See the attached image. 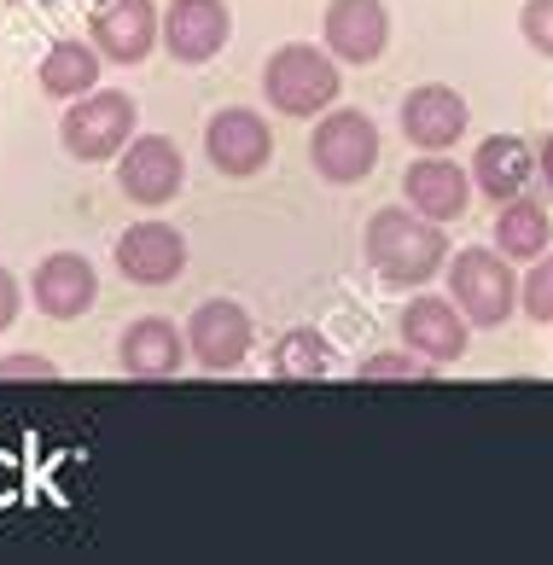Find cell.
Instances as JSON below:
<instances>
[{
	"instance_id": "4316f807",
	"label": "cell",
	"mask_w": 553,
	"mask_h": 565,
	"mask_svg": "<svg viewBox=\"0 0 553 565\" xmlns=\"http://www.w3.org/2000/svg\"><path fill=\"white\" fill-rule=\"evenodd\" d=\"M536 170H542V181L553 186V135L542 140V152H536Z\"/></svg>"
},
{
	"instance_id": "5bb4252c",
	"label": "cell",
	"mask_w": 553,
	"mask_h": 565,
	"mask_svg": "<svg viewBox=\"0 0 553 565\" xmlns=\"http://www.w3.org/2000/svg\"><path fill=\"white\" fill-rule=\"evenodd\" d=\"M321 35L332 58H344V65H379V53L391 41V12L385 0H332Z\"/></svg>"
},
{
	"instance_id": "5b68a950",
	"label": "cell",
	"mask_w": 553,
	"mask_h": 565,
	"mask_svg": "<svg viewBox=\"0 0 553 565\" xmlns=\"http://www.w3.org/2000/svg\"><path fill=\"white\" fill-rule=\"evenodd\" d=\"M309 163H315V175L332 181V186H355L361 175H373V163H379V129H373V117H361V111H327L321 122H315Z\"/></svg>"
},
{
	"instance_id": "30bf717a",
	"label": "cell",
	"mask_w": 553,
	"mask_h": 565,
	"mask_svg": "<svg viewBox=\"0 0 553 565\" xmlns=\"http://www.w3.org/2000/svg\"><path fill=\"white\" fill-rule=\"evenodd\" d=\"M204 152L210 163H216L222 175L233 181H245V175H257L268 170V158H274V135H268V122L257 111H245V106H227L204 122Z\"/></svg>"
},
{
	"instance_id": "d6986e66",
	"label": "cell",
	"mask_w": 553,
	"mask_h": 565,
	"mask_svg": "<svg viewBox=\"0 0 553 565\" xmlns=\"http://www.w3.org/2000/svg\"><path fill=\"white\" fill-rule=\"evenodd\" d=\"M99 65H105V53L94 41H53L47 58L35 65V82H41V94H53V99H82V94L99 88Z\"/></svg>"
},
{
	"instance_id": "7a4b0ae2",
	"label": "cell",
	"mask_w": 553,
	"mask_h": 565,
	"mask_svg": "<svg viewBox=\"0 0 553 565\" xmlns=\"http://www.w3.org/2000/svg\"><path fill=\"white\" fill-rule=\"evenodd\" d=\"M263 94L280 117H315L338 99V65L309 41H286L263 65Z\"/></svg>"
},
{
	"instance_id": "277c9868",
	"label": "cell",
	"mask_w": 553,
	"mask_h": 565,
	"mask_svg": "<svg viewBox=\"0 0 553 565\" xmlns=\"http://www.w3.org/2000/svg\"><path fill=\"white\" fill-rule=\"evenodd\" d=\"M449 298L466 309L472 327H507V316L519 309V275L507 268L501 250H460L449 263Z\"/></svg>"
},
{
	"instance_id": "d4e9b609",
	"label": "cell",
	"mask_w": 553,
	"mask_h": 565,
	"mask_svg": "<svg viewBox=\"0 0 553 565\" xmlns=\"http://www.w3.org/2000/svg\"><path fill=\"white\" fill-rule=\"evenodd\" d=\"M0 380H59V367L35 350H18V355H0Z\"/></svg>"
},
{
	"instance_id": "7c38bea8",
	"label": "cell",
	"mask_w": 553,
	"mask_h": 565,
	"mask_svg": "<svg viewBox=\"0 0 553 565\" xmlns=\"http://www.w3.org/2000/svg\"><path fill=\"white\" fill-rule=\"evenodd\" d=\"M35 309L41 316H53V321H76V316H88L94 298H99V275H94V263L88 257H76V250H53V257H41L35 263Z\"/></svg>"
},
{
	"instance_id": "44dd1931",
	"label": "cell",
	"mask_w": 553,
	"mask_h": 565,
	"mask_svg": "<svg viewBox=\"0 0 553 565\" xmlns=\"http://www.w3.org/2000/svg\"><path fill=\"white\" fill-rule=\"evenodd\" d=\"M274 373L280 380H327L332 373V344L315 327H291L280 344H274Z\"/></svg>"
},
{
	"instance_id": "e0dca14e",
	"label": "cell",
	"mask_w": 553,
	"mask_h": 565,
	"mask_svg": "<svg viewBox=\"0 0 553 565\" xmlns=\"http://www.w3.org/2000/svg\"><path fill=\"white\" fill-rule=\"evenodd\" d=\"M117 362L129 380H176L187 362V339L176 332V321L163 316H140L129 332L117 339Z\"/></svg>"
},
{
	"instance_id": "ba28073f",
	"label": "cell",
	"mask_w": 553,
	"mask_h": 565,
	"mask_svg": "<svg viewBox=\"0 0 553 565\" xmlns=\"http://www.w3.org/2000/svg\"><path fill=\"white\" fill-rule=\"evenodd\" d=\"M233 35L227 0H169L163 7V53L176 65H210Z\"/></svg>"
},
{
	"instance_id": "cb8c5ba5",
	"label": "cell",
	"mask_w": 553,
	"mask_h": 565,
	"mask_svg": "<svg viewBox=\"0 0 553 565\" xmlns=\"http://www.w3.org/2000/svg\"><path fill=\"white\" fill-rule=\"evenodd\" d=\"M519 35H524L542 58H553V0H524V12H519Z\"/></svg>"
},
{
	"instance_id": "52a82bcc",
	"label": "cell",
	"mask_w": 553,
	"mask_h": 565,
	"mask_svg": "<svg viewBox=\"0 0 553 565\" xmlns=\"http://www.w3.org/2000/svg\"><path fill=\"white\" fill-rule=\"evenodd\" d=\"M117 186L129 193L135 204H146V211H158V204H169L187 186V158L181 146L169 135H140L117 152Z\"/></svg>"
},
{
	"instance_id": "6da1fadb",
	"label": "cell",
	"mask_w": 553,
	"mask_h": 565,
	"mask_svg": "<svg viewBox=\"0 0 553 565\" xmlns=\"http://www.w3.org/2000/svg\"><path fill=\"white\" fill-rule=\"evenodd\" d=\"M361 250H368V268H373V275L385 280V286H396V291L425 286L443 263H449V239H443V222L419 216L414 204H391V211H373Z\"/></svg>"
},
{
	"instance_id": "3957f363",
	"label": "cell",
	"mask_w": 553,
	"mask_h": 565,
	"mask_svg": "<svg viewBox=\"0 0 553 565\" xmlns=\"http://www.w3.org/2000/svg\"><path fill=\"white\" fill-rule=\"evenodd\" d=\"M135 117H140V106H135L129 94L94 88V94L71 99V111H65V122H59V135H65V152H71V158L105 163V158H117L123 146L135 140Z\"/></svg>"
},
{
	"instance_id": "ffe728a7",
	"label": "cell",
	"mask_w": 553,
	"mask_h": 565,
	"mask_svg": "<svg viewBox=\"0 0 553 565\" xmlns=\"http://www.w3.org/2000/svg\"><path fill=\"white\" fill-rule=\"evenodd\" d=\"M547 245H553V222L536 199L519 193V199L496 204V250L507 263H536Z\"/></svg>"
},
{
	"instance_id": "4fadbf2b",
	"label": "cell",
	"mask_w": 553,
	"mask_h": 565,
	"mask_svg": "<svg viewBox=\"0 0 553 565\" xmlns=\"http://www.w3.org/2000/svg\"><path fill=\"white\" fill-rule=\"evenodd\" d=\"M466 99L449 88V82H425L402 99V140L419 146V152H449V146L466 135Z\"/></svg>"
},
{
	"instance_id": "9a60e30c",
	"label": "cell",
	"mask_w": 553,
	"mask_h": 565,
	"mask_svg": "<svg viewBox=\"0 0 553 565\" xmlns=\"http://www.w3.org/2000/svg\"><path fill=\"white\" fill-rule=\"evenodd\" d=\"M117 268L135 286H169L187 268V239L169 222H135L117 239Z\"/></svg>"
},
{
	"instance_id": "9c48e42d",
	"label": "cell",
	"mask_w": 553,
	"mask_h": 565,
	"mask_svg": "<svg viewBox=\"0 0 553 565\" xmlns=\"http://www.w3.org/2000/svg\"><path fill=\"white\" fill-rule=\"evenodd\" d=\"M402 344L414 355H425L432 367L460 362L466 344H472V321H466V309L455 298L425 291V298H408V309H402Z\"/></svg>"
},
{
	"instance_id": "ac0fdd59",
	"label": "cell",
	"mask_w": 553,
	"mask_h": 565,
	"mask_svg": "<svg viewBox=\"0 0 553 565\" xmlns=\"http://www.w3.org/2000/svg\"><path fill=\"white\" fill-rule=\"evenodd\" d=\"M530 175H536V152H530L519 135H489L478 146V158H472V186L496 204L519 199L530 186Z\"/></svg>"
},
{
	"instance_id": "2e32d148",
	"label": "cell",
	"mask_w": 553,
	"mask_h": 565,
	"mask_svg": "<svg viewBox=\"0 0 553 565\" xmlns=\"http://www.w3.org/2000/svg\"><path fill=\"white\" fill-rule=\"evenodd\" d=\"M402 186H408V204L419 216L432 222H460L466 204H472V170H460V163H449L443 152H425L419 163H408V175H402Z\"/></svg>"
},
{
	"instance_id": "7402d4cb",
	"label": "cell",
	"mask_w": 553,
	"mask_h": 565,
	"mask_svg": "<svg viewBox=\"0 0 553 565\" xmlns=\"http://www.w3.org/2000/svg\"><path fill=\"white\" fill-rule=\"evenodd\" d=\"M355 380L361 385H402V380H432V362L414 350H379L368 355V362L355 367Z\"/></svg>"
},
{
	"instance_id": "603a6c76",
	"label": "cell",
	"mask_w": 553,
	"mask_h": 565,
	"mask_svg": "<svg viewBox=\"0 0 553 565\" xmlns=\"http://www.w3.org/2000/svg\"><path fill=\"white\" fill-rule=\"evenodd\" d=\"M519 303H524V316L530 321H553V250H542L536 263H530V275L519 280Z\"/></svg>"
},
{
	"instance_id": "484cf974",
	"label": "cell",
	"mask_w": 553,
	"mask_h": 565,
	"mask_svg": "<svg viewBox=\"0 0 553 565\" xmlns=\"http://www.w3.org/2000/svg\"><path fill=\"white\" fill-rule=\"evenodd\" d=\"M18 303H24V291H18V280L7 275V268H0V332L18 321Z\"/></svg>"
},
{
	"instance_id": "8fae6325",
	"label": "cell",
	"mask_w": 553,
	"mask_h": 565,
	"mask_svg": "<svg viewBox=\"0 0 553 565\" xmlns=\"http://www.w3.org/2000/svg\"><path fill=\"white\" fill-rule=\"evenodd\" d=\"M158 35H163V18L152 0H99L88 24V41L111 65H140L158 47Z\"/></svg>"
},
{
	"instance_id": "8992f818",
	"label": "cell",
	"mask_w": 553,
	"mask_h": 565,
	"mask_svg": "<svg viewBox=\"0 0 553 565\" xmlns=\"http://www.w3.org/2000/svg\"><path fill=\"white\" fill-rule=\"evenodd\" d=\"M257 344V327H251V309L233 303V298H210L193 309L187 321V350L204 373H233Z\"/></svg>"
}]
</instances>
